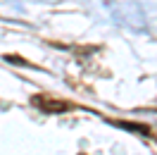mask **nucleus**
<instances>
[{
	"label": "nucleus",
	"instance_id": "nucleus-1",
	"mask_svg": "<svg viewBox=\"0 0 157 155\" xmlns=\"http://www.w3.org/2000/svg\"><path fill=\"white\" fill-rule=\"evenodd\" d=\"M33 105L40 107L43 112H67L74 107V103L62 100V98H50V96H33Z\"/></svg>",
	"mask_w": 157,
	"mask_h": 155
},
{
	"label": "nucleus",
	"instance_id": "nucleus-2",
	"mask_svg": "<svg viewBox=\"0 0 157 155\" xmlns=\"http://www.w3.org/2000/svg\"><path fill=\"white\" fill-rule=\"evenodd\" d=\"M112 124L121 126V129H128V131H138V134H145V136H150V129H147L145 124H133V122H112Z\"/></svg>",
	"mask_w": 157,
	"mask_h": 155
},
{
	"label": "nucleus",
	"instance_id": "nucleus-3",
	"mask_svg": "<svg viewBox=\"0 0 157 155\" xmlns=\"http://www.w3.org/2000/svg\"><path fill=\"white\" fill-rule=\"evenodd\" d=\"M5 60H7V62H12V65H26V67H33L29 60L19 58V55H5Z\"/></svg>",
	"mask_w": 157,
	"mask_h": 155
}]
</instances>
